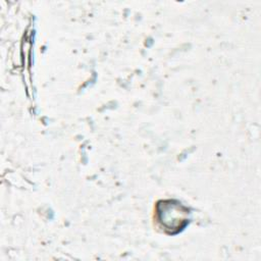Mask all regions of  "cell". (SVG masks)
Here are the masks:
<instances>
[{
  "label": "cell",
  "instance_id": "obj_1",
  "mask_svg": "<svg viewBox=\"0 0 261 261\" xmlns=\"http://www.w3.org/2000/svg\"><path fill=\"white\" fill-rule=\"evenodd\" d=\"M156 219L168 233L180 231L189 222V210L175 200H162L156 205Z\"/></svg>",
  "mask_w": 261,
  "mask_h": 261
}]
</instances>
